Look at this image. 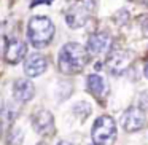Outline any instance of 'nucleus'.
Listing matches in <instances>:
<instances>
[{"label": "nucleus", "mask_w": 148, "mask_h": 145, "mask_svg": "<svg viewBox=\"0 0 148 145\" xmlns=\"http://www.w3.org/2000/svg\"><path fill=\"white\" fill-rule=\"evenodd\" d=\"M138 107H140L143 112H147V110H148V91H145V93L140 94V99H138Z\"/></svg>", "instance_id": "15"}, {"label": "nucleus", "mask_w": 148, "mask_h": 145, "mask_svg": "<svg viewBox=\"0 0 148 145\" xmlns=\"http://www.w3.org/2000/svg\"><path fill=\"white\" fill-rule=\"evenodd\" d=\"M54 35V26L51 19L46 16H34L30 18L27 26V37L35 48H45Z\"/></svg>", "instance_id": "2"}, {"label": "nucleus", "mask_w": 148, "mask_h": 145, "mask_svg": "<svg viewBox=\"0 0 148 145\" xmlns=\"http://www.w3.org/2000/svg\"><path fill=\"white\" fill-rule=\"evenodd\" d=\"M110 43H112V38H110V34L108 32H97L92 34L88 40V51L89 54H102V53L108 51L110 48Z\"/></svg>", "instance_id": "10"}, {"label": "nucleus", "mask_w": 148, "mask_h": 145, "mask_svg": "<svg viewBox=\"0 0 148 145\" xmlns=\"http://www.w3.org/2000/svg\"><path fill=\"white\" fill-rule=\"evenodd\" d=\"M46 67H48V61H46V58H43L40 53H32V54L26 59V62H24V72H26V75L30 78L42 75L43 72L46 70Z\"/></svg>", "instance_id": "9"}, {"label": "nucleus", "mask_w": 148, "mask_h": 145, "mask_svg": "<svg viewBox=\"0 0 148 145\" xmlns=\"http://www.w3.org/2000/svg\"><path fill=\"white\" fill-rule=\"evenodd\" d=\"M3 110H5V104L2 102V100H0V115H2V113H3Z\"/></svg>", "instance_id": "19"}, {"label": "nucleus", "mask_w": 148, "mask_h": 145, "mask_svg": "<svg viewBox=\"0 0 148 145\" xmlns=\"http://www.w3.org/2000/svg\"><path fill=\"white\" fill-rule=\"evenodd\" d=\"M0 135H2V126H0Z\"/></svg>", "instance_id": "22"}, {"label": "nucleus", "mask_w": 148, "mask_h": 145, "mask_svg": "<svg viewBox=\"0 0 148 145\" xmlns=\"http://www.w3.org/2000/svg\"><path fill=\"white\" fill-rule=\"evenodd\" d=\"M91 137L96 145H108L116 137V123L112 116L102 115L94 121Z\"/></svg>", "instance_id": "3"}, {"label": "nucleus", "mask_w": 148, "mask_h": 145, "mask_svg": "<svg viewBox=\"0 0 148 145\" xmlns=\"http://www.w3.org/2000/svg\"><path fill=\"white\" fill-rule=\"evenodd\" d=\"M54 0H34L32 3H30V7H37V5H42V3H45V5H51Z\"/></svg>", "instance_id": "16"}, {"label": "nucleus", "mask_w": 148, "mask_h": 145, "mask_svg": "<svg viewBox=\"0 0 148 145\" xmlns=\"http://www.w3.org/2000/svg\"><path fill=\"white\" fill-rule=\"evenodd\" d=\"M13 96L18 102H29L35 96V86L29 78H19L13 85Z\"/></svg>", "instance_id": "11"}, {"label": "nucleus", "mask_w": 148, "mask_h": 145, "mask_svg": "<svg viewBox=\"0 0 148 145\" xmlns=\"http://www.w3.org/2000/svg\"><path fill=\"white\" fill-rule=\"evenodd\" d=\"M88 89H89V93L92 96L102 99V97H105L108 94V85L103 80V77H100L97 74H92L88 77Z\"/></svg>", "instance_id": "12"}, {"label": "nucleus", "mask_w": 148, "mask_h": 145, "mask_svg": "<svg viewBox=\"0 0 148 145\" xmlns=\"http://www.w3.org/2000/svg\"><path fill=\"white\" fill-rule=\"evenodd\" d=\"M143 74H145V77H147V78H148V64H147V65H145V70H143Z\"/></svg>", "instance_id": "20"}, {"label": "nucleus", "mask_w": 148, "mask_h": 145, "mask_svg": "<svg viewBox=\"0 0 148 145\" xmlns=\"http://www.w3.org/2000/svg\"><path fill=\"white\" fill-rule=\"evenodd\" d=\"M97 8V0H81L75 3L65 14V21L72 29H78L86 24L89 16L96 11Z\"/></svg>", "instance_id": "4"}, {"label": "nucleus", "mask_w": 148, "mask_h": 145, "mask_svg": "<svg viewBox=\"0 0 148 145\" xmlns=\"http://www.w3.org/2000/svg\"><path fill=\"white\" fill-rule=\"evenodd\" d=\"M8 142H10V145H19L23 142V131L18 128L11 129L10 135H8Z\"/></svg>", "instance_id": "14"}, {"label": "nucleus", "mask_w": 148, "mask_h": 145, "mask_svg": "<svg viewBox=\"0 0 148 145\" xmlns=\"http://www.w3.org/2000/svg\"><path fill=\"white\" fill-rule=\"evenodd\" d=\"M89 61V51L88 48H84L80 43H65L62 46L61 53H59V59H58V65L59 70L65 75L70 74H78L84 69V65Z\"/></svg>", "instance_id": "1"}, {"label": "nucleus", "mask_w": 148, "mask_h": 145, "mask_svg": "<svg viewBox=\"0 0 148 145\" xmlns=\"http://www.w3.org/2000/svg\"><path fill=\"white\" fill-rule=\"evenodd\" d=\"M140 2H142L143 5H147V7H148V0H140Z\"/></svg>", "instance_id": "21"}, {"label": "nucleus", "mask_w": 148, "mask_h": 145, "mask_svg": "<svg viewBox=\"0 0 148 145\" xmlns=\"http://www.w3.org/2000/svg\"><path fill=\"white\" fill-rule=\"evenodd\" d=\"M34 129L42 135H51L54 132V118L48 110H40L32 120Z\"/></svg>", "instance_id": "8"}, {"label": "nucleus", "mask_w": 148, "mask_h": 145, "mask_svg": "<svg viewBox=\"0 0 148 145\" xmlns=\"http://www.w3.org/2000/svg\"><path fill=\"white\" fill-rule=\"evenodd\" d=\"M142 34L148 38V18H145L143 23H142Z\"/></svg>", "instance_id": "17"}, {"label": "nucleus", "mask_w": 148, "mask_h": 145, "mask_svg": "<svg viewBox=\"0 0 148 145\" xmlns=\"http://www.w3.org/2000/svg\"><path fill=\"white\" fill-rule=\"evenodd\" d=\"M27 54V45L19 38H11L5 48V61L8 64L14 65L21 62Z\"/></svg>", "instance_id": "7"}, {"label": "nucleus", "mask_w": 148, "mask_h": 145, "mask_svg": "<svg viewBox=\"0 0 148 145\" xmlns=\"http://www.w3.org/2000/svg\"><path fill=\"white\" fill-rule=\"evenodd\" d=\"M58 145H73V144H70V142H69V140H61V142H59Z\"/></svg>", "instance_id": "18"}, {"label": "nucleus", "mask_w": 148, "mask_h": 145, "mask_svg": "<svg viewBox=\"0 0 148 145\" xmlns=\"http://www.w3.org/2000/svg\"><path fill=\"white\" fill-rule=\"evenodd\" d=\"M145 123H147V116H145V112L140 107H131V109H127L121 120L123 128L127 132L140 131L145 126Z\"/></svg>", "instance_id": "6"}, {"label": "nucleus", "mask_w": 148, "mask_h": 145, "mask_svg": "<svg viewBox=\"0 0 148 145\" xmlns=\"http://www.w3.org/2000/svg\"><path fill=\"white\" fill-rule=\"evenodd\" d=\"M73 112L77 113L78 116H81V120H84L91 113V105L88 102H84V100H83V102H78V104H75Z\"/></svg>", "instance_id": "13"}, {"label": "nucleus", "mask_w": 148, "mask_h": 145, "mask_svg": "<svg viewBox=\"0 0 148 145\" xmlns=\"http://www.w3.org/2000/svg\"><path fill=\"white\" fill-rule=\"evenodd\" d=\"M131 61H132V54L129 51H126V49H113L107 56L105 67L110 74L121 75L129 67Z\"/></svg>", "instance_id": "5"}]
</instances>
